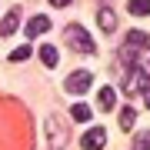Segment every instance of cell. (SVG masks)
Masks as SVG:
<instances>
[{"instance_id":"obj_1","label":"cell","mask_w":150,"mask_h":150,"mask_svg":"<svg viewBox=\"0 0 150 150\" xmlns=\"http://www.w3.org/2000/svg\"><path fill=\"white\" fill-rule=\"evenodd\" d=\"M147 87H150V74H147V67H127V77H123V93L127 97H144V103H147Z\"/></svg>"},{"instance_id":"obj_2","label":"cell","mask_w":150,"mask_h":150,"mask_svg":"<svg viewBox=\"0 0 150 150\" xmlns=\"http://www.w3.org/2000/svg\"><path fill=\"white\" fill-rule=\"evenodd\" d=\"M64 43L70 50H77V54H97V43L90 40V33H87L80 23H67L64 27Z\"/></svg>"},{"instance_id":"obj_3","label":"cell","mask_w":150,"mask_h":150,"mask_svg":"<svg viewBox=\"0 0 150 150\" xmlns=\"http://www.w3.org/2000/svg\"><path fill=\"white\" fill-rule=\"evenodd\" d=\"M90 87H93V74H90V70H74V74L64 80V90H67V93H74V97L87 93Z\"/></svg>"},{"instance_id":"obj_4","label":"cell","mask_w":150,"mask_h":150,"mask_svg":"<svg viewBox=\"0 0 150 150\" xmlns=\"http://www.w3.org/2000/svg\"><path fill=\"white\" fill-rule=\"evenodd\" d=\"M43 134H47L50 150H64V144H67V130L60 127L57 117H47V120H43Z\"/></svg>"},{"instance_id":"obj_5","label":"cell","mask_w":150,"mask_h":150,"mask_svg":"<svg viewBox=\"0 0 150 150\" xmlns=\"http://www.w3.org/2000/svg\"><path fill=\"white\" fill-rule=\"evenodd\" d=\"M80 147H83V150H103V147H107V130H103V127H90V130L83 134Z\"/></svg>"},{"instance_id":"obj_6","label":"cell","mask_w":150,"mask_h":150,"mask_svg":"<svg viewBox=\"0 0 150 150\" xmlns=\"http://www.w3.org/2000/svg\"><path fill=\"white\" fill-rule=\"evenodd\" d=\"M97 23H100L103 33H113L117 30V13H113L110 7H100V10H97Z\"/></svg>"},{"instance_id":"obj_7","label":"cell","mask_w":150,"mask_h":150,"mask_svg":"<svg viewBox=\"0 0 150 150\" xmlns=\"http://www.w3.org/2000/svg\"><path fill=\"white\" fill-rule=\"evenodd\" d=\"M47 30H50V17L37 13V17L27 20V37H40V33H47Z\"/></svg>"},{"instance_id":"obj_8","label":"cell","mask_w":150,"mask_h":150,"mask_svg":"<svg viewBox=\"0 0 150 150\" xmlns=\"http://www.w3.org/2000/svg\"><path fill=\"white\" fill-rule=\"evenodd\" d=\"M17 27H20V10H10L4 20H0V37H13Z\"/></svg>"},{"instance_id":"obj_9","label":"cell","mask_w":150,"mask_h":150,"mask_svg":"<svg viewBox=\"0 0 150 150\" xmlns=\"http://www.w3.org/2000/svg\"><path fill=\"white\" fill-rule=\"evenodd\" d=\"M97 103H100V110H113V107H117V93H113V87H100Z\"/></svg>"},{"instance_id":"obj_10","label":"cell","mask_w":150,"mask_h":150,"mask_svg":"<svg viewBox=\"0 0 150 150\" xmlns=\"http://www.w3.org/2000/svg\"><path fill=\"white\" fill-rule=\"evenodd\" d=\"M127 47L147 50V33H144V30H130V33H127Z\"/></svg>"},{"instance_id":"obj_11","label":"cell","mask_w":150,"mask_h":150,"mask_svg":"<svg viewBox=\"0 0 150 150\" xmlns=\"http://www.w3.org/2000/svg\"><path fill=\"white\" fill-rule=\"evenodd\" d=\"M134 123H137V110L134 107H120V127L123 130H134Z\"/></svg>"},{"instance_id":"obj_12","label":"cell","mask_w":150,"mask_h":150,"mask_svg":"<svg viewBox=\"0 0 150 150\" xmlns=\"http://www.w3.org/2000/svg\"><path fill=\"white\" fill-rule=\"evenodd\" d=\"M40 60H43V67H57V47L43 43V47H40Z\"/></svg>"},{"instance_id":"obj_13","label":"cell","mask_w":150,"mask_h":150,"mask_svg":"<svg viewBox=\"0 0 150 150\" xmlns=\"http://www.w3.org/2000/svg\"><path fill=\"white\" fill-rule=\"evenodd\" d=\"M70 117L77 123H87L90 120V107H87V103H74V107H70Z\"/></svg>"},{"instance_id":"obj_14","label":"cell","mask_w":150,"mask_h":150,"mask_svg":"<svg viewBox=\"0 0 150 150\" xmlns=\"http://www.w3.org/2000/svg\"><path fill=\"white\" fill-rule=\"evenodd\" d=\"M127 10L134 13V17H147V13H150V4H147V0H130Z\"/></svg>"},{"instance_id":"obj_15","label":"cell","mask_w":150,"mask_h":150,"mask_svg":"<svg viewBox=\"0 0 150 150\" xmlns=\"http://www.w3.org/2000/svg\"><path fill=\"white\" fill-rule=\"evenodd\" d=\"M27 57H30V43H23V47L10 50V60H13V64H20V60H27Z\"/></svg>"},{"instance_id":"obj_16","label":"cell","mask_w":150,"mask_h":150,"mask_svg":"<svg viewBox=\"0 0 150 150\" xmlns=\"http://www.w3.org/2000/svg\"><path fill=\"white\" fill-rule=\"evenodd\" d=\"M134 150H150V134H147V130L134 137Z\"/></svg>"},{"instance_id":"obj_17","label":"cell","mask_w":150,"mask_h":150,"mask_svg":"<svg viewBox=\"0 0 150 150\" xmlns=\"http://www.w3.org/2000/svg\"><path fill=\"white\" fill-rule=\"evenodd\" d=\"M50 7H70V0H50Z\"/></svg>"}]
</instances>
